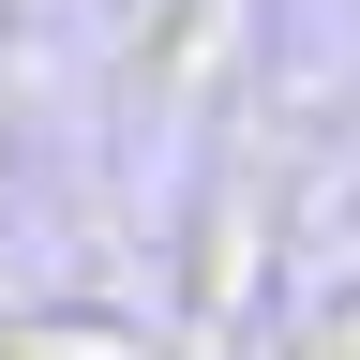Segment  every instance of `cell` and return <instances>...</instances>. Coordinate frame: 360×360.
I'll return each instance as SVG.
<instances>
[{
  "label": "cell",
  "instance_id": "6da1fadb",
  "mask_svg": "<svg viewBox=\"0 0 360 360\" xmlns=\"http://www.w3.org/2000/svg\"><path fill=\"white\" fill-rule=\"evenodd\" d=\"M300 360H360V315H330V330H300Z\"/></svg>",
  "mask_w": 360,
  "mask_h": 360
}]
</instances>
